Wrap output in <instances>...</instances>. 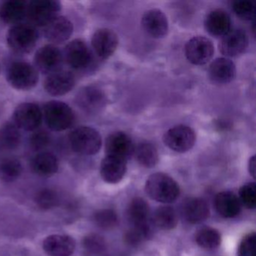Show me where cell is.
Wrapping results in <instances>:
<instances>
[{
	"instance_id": "6da1fadb",
	"label": "cell",
	"mask_w": 256,
	"mask_h": 256,
	"mask_svg": "<svg viewBox=\"0 0 256 256\" xmlns=\"http://www.w3.org/2000/svg\"><path fill=\"white\" fill-rule=\"evenodd\" d=\"M145 191L152 200L164 204L175 202L180 196L178 182L172 176L160 172L152 174L148 178Z\"/></svg>"
},
{
	"instance_id": "7a4b0ae2",
	"label": "cell",
	"mask_w": 256,
	"mask_h": 256,
	"mask_svg": "<svg viewBox=\"0 0 256 256\" xmlns=\"http://www.w3.org/2000/svg\"><path fill=\"white\" fill-rule=\"evenodd\" d=\"M68 140L74 152L84 156L98 154L102 144L100 132L89 126H80L73 130L70 133Z\"/></svg>"
},
{
	"instance_id": "3957f363",
	"label": "cell",
	"mask_w": 256,
	"mask_h": 256,
	"mask_svg": "<svg viewBox=\"0 0 256 256\" xmlns=\"http://www.w3.org/2000/svg\"><path fill=\"white\" fill-rule=\"evenodd\" d=\"M42 114L48 126L53 131H64L74 124V112L62 102H48L44 106Z\"/></svg>"
},
{
	"instance_id": "277c9868",
	"label": "cell",
	"mask_w": 256,
	"mask_h": 256,
	"mask_svg": "<svg viewBox=\"0 0 256 256\" xmlns=\"http://www.w3.org/2000/svg\"><path fill=\"white\" fill-rule=\"evenodd\" d=\"M6 40L8 46L14 52L25 54L35 48L38 34L32 25L18 24L10 28Z\"/></svg>"
},
{
	"instance_id": "5b68a950",
	"label": "cell",
	"mask_w": 256,
	"mask_h": 256,
	"mask_svg": "<svg viewBox=\"0 0 256 256\" xmlns=\"http://www.w3.org/2000/svg\"><path fill=\"white\" fill-rule=\"evenodd\" d=\"M38 78L36 68L28 62H13L7 70L6 79L8 84L18 90H32L38 84Z\"/></svg>"
},
{
	"instance_id": "8992f818",
	"label": "cell",
	"mask_w": 256,
	"mask_h": 256,
	"mask_svg": "<svg viewBox=\"0 0 256 256\" xmlns=\"http://www.w3.org/2000/svg\"><path fill=\"white\" fill-rule=\"evenodd\" d=\"M61 4L56 0H34L28 4L26 16L32 24L46 26L58 17Z\"/></svg>"
},
{
	"instance_id": "52a82bcc",
	"label": "cell",
	"mask_w": 256,
	"mask_h": 256,
	"mask_svg": "<svg viewBox=\"0 0 256 256\" xmlns=\"http://www.w3.org/2000/svg\"><path fill=\"white\" fill-rule=\"evenodd\" d=\"M162 140L164 145L169 149L184 154L194 146L196 136L191 127L178 125L168 130L163 136Z\"/></svg>"
},
{
	"instance_id": "ba28073f",
	"label": "cell",
	"mask_w": 256,
	"mask_h": 256,
	"mask_svg": "<svg viewBox=\"0 0 256 256\" xmlns=\"http://www.w3.org/2000/svg\"><path fill=\"white\" fill-rule=\"evenodd\" d=\"M184 50L187 60L196 66L205 65L209 62L215 52L212 42L204 36L193 37L188 40Z\"/></svg>"
},
{
	"instance_id": "9c48e42d",
	"label": "cell",
	"mask_w": 256,
	"mask_h": 256,
	"mask_svg": "<svg viewBox=\"0 0 256 256\" xmlns=\"http://www.w3.org/2000/svg\"><path fill=\"white\" fill-rule=\"evenodd\" d=\"M67 64L76 70H84L90 66L92 54L86 43L82 40H74L68 43L64 50Z\"/></svg>"
},
{
	"instance_id": "30bf717a",
	"label": "cell",
	"mask_w": 256,
	"mask_h": 256,
	"mask_svg": "<svg viewBox=\"0 0 256 256\" xmlns=\"http://www.w3.org/2000/svg\"><path fill=\"white\" fill-rule=\"evenodd\" d=\"M42 112L36 103H23L18 106L14 112V124L25 131H34L41 125Z\"/></svg>"
},
{
	"instance_id": "8fae6325",
	"label": "cell",
	"mask_w": 256,
	"mask_h": 256,
	"mask_svg": "<svg viewBox=\"0 0 256 256\" xmlns=\"http://www.w3.org/2000/svg\"><path fill=\"white\" fill-rule=\"evenodd\" d=\"M130 223L134 228L143 230L148 236L152 234V218L148 204L140 198H136L130 202L127 211Z\"/></svg>"
},
{
	"instance_id": "7c38bea8",
	"label": "cell",
	"mask_w": 256,
	"mask_h": 256,
	"mask_svg": "<svg viewBox=\"0 0 256 256\" xmlns=\"http://www.w3.org/2000/svg\"><path fill=\"white\" fill-rule=\"evenodd\" d=\"M136 145L132 139L124 132H115L108 136L106 140V156L127 160L134 156Z\"/></svg>"
},
{
	"instance_id": "4fadbf2b",
	"label": "cell",
	"mask_w": 256,
	"mask_h": 256,
	"mask_svg": "<svg viewBox=\"0 0 256 256\" xmlns=\"http://www.w3.org/2000/svg\"><path fill=\"white\" fill-rule=\"evenodd\" d=\"M34 60L40 71L44 74H50L60 70L64 56L56 46L47 44L37 50Z\"/></svg>"
},
{
	"instance_id": "5bb4252c",
	"label": "cell",
	"mask_w": 256,
	"mask_h": 256,
	"mask_svg": "<svg viewBox=\"0 0 256 256\" xmlns=\"http://www.w3.org/2000/svg\"><path fill=\"white\" fill-rule=\"evenodd\" d=\"M248 46L246 32L242 29H233L222 37L218 49L224 56L235 58L245 52Z\"/></svg>"
},
{
	"instance_id": "9a60e30c",
	"label": "cell",
	"mask_w": 256,
	"mask_h": 256,
	"mask_svg": "<svg viewBox=\"0 0 256 256\" xmlns=\"http://www.w3.org/2000/svg\"><path fill=\"white\" fill-rule=\"evenodd\" d=\"M92 47L95 53L101 59H108L118 48V35L112 30L101 28L97 30L92 36Z\"/></svg>"
},
{
	"instance_id": "2e32d148",
	"label": "cell",
	"mask_w": 256,
	"mask_h": 256,
	"mask_svg": "<svg viewBox=\"0 0 256 256\" xmlns=\"http://www.w3.org/2000/svg\"><path fill=\"white\" fill-rule=\"evenodd\" d=\"M142 26L144 32L154 38H164L168 32V20L158 10L146 11L142 16Z\"/></svg>"
},
{
	"instance_id": "e0dca14e",
	"label": "cell",
	"mask_w": 256,
	"mask_h": 256,
	"mask_svg": "<svg viewBox=\"0 0 256 256\" xmlns=\"http://www.w3.org/2000/svg\"><path fill=\"white\" fill-rule=\"evenodd\" d=\"M76 86V78L71 72L60 70L48 76L44 80L46 92L54 96H60L70 92Z\"/></svg>"
},
{
	"instance_id": "ac0fdd59",
	"label": "cell",
	"mask_w": 256,
	"mask_h": 256,
	"mask_svg": "<svg viewBox=\"0 0 256 256\" xmlns=\"http://www.w3.org/2000/svg\"><path fill=\"white\" fill-rule=\"evenodd\" d=\"M106 98L104 92L94 86L84 88L76 96L78 106L88 113H96L106 106Z\"/></svg>"
},
{
	"instance_id": "d6986e66",
	"label": "cell",
	"mask_w": 256,
	"mask_h": 256,
	"mask_svg": "<svg viewBox=\"0 0 256 256\" xmlns=\"http://www.w3.org/2000/svg\"><path fill=\"white\" fill-rule=\"evenodd\" d=\"M235 64L228 58H221L214 60L208 70L210 80L217 84L230 83L236 77Z\"/></svg>"
},
{
	"instance_id": "ffe728a7",
	"label": "cell",
	"mask_w": 256,
	"mask_h": 256,
	"mask_svg": "<svg viewBox=\"0 0 256 256\" xmlns=\"http://www.w3.org/2000/svg\"><path fill=\"white\" fill-rule=\"evenodd\" d=\"M76 240L66 234H52L43 242V248L48 256H70L76 250Z\"/></svg>"
},
{
	"instance_id": "44dd1931",
	"label": "cell",
	"mask_w": 256,
	"mask_h": 256,
	"mask_svg": "<svg viewBox=\"0 0 256 256\" xmlns=\"http://www.w3.org/2000/svg\"><path fill=\"white\" fill-rule=\"evenodd\" d=\"M204 28L210 35L222 38L232 30L230 16L223 10H212L205 18Z\"/></svg>"
},
{
	"instance_id": "7402d4cb",
	"label": "cell",
	"mask_w": 256,
	"mask_h": 256,
	"mask_svg": "<svg viewBox=\"0 0 256 256\" xmlns=\"http://www.w3.org/2000/svg\"><path fill=\"white\" fill-rule=\"evenodd\" d=\"M74 31L72 23L67 18L58 16L44 26V36L55 44L70 40Z\"/></svg>"
},
{
	"instance_id": "603a6c76",
	"label": "cell",
	"mask_w": 256,
	"mask_h": 256,
	"mask_svg": "<svg viewBox=\"0 0 256 256\" xmlns=\"http://www.w3.org/2000/svg\"><path fill=\"white\" fill-rule=\"evenodd\" d=\"M126 162L118 157L106 156L100 166V174L103 180L110 184L120 182L126 173Z\"/></svg>"
},
{
	"instance_id": "cb8c5ba5",
	"label": "cell",
	"mask_w": 256,
	"mask_h": 256,
	"mask_svg": "<svg viewBox=\"0 0 256 256\" xmlns=\"http://www.w3.org/2000/svg\"><path fill=\"white\" fill-rule=\"evenodd\" d=\"M182 214L188 222L198 224L209 217V206L204 199L190 198L182 204Z\"/></svg>"
},
{
	"instance_id": "d4e9b609",
	"label": "cell",
	"mask_w": 256,
	"mask_h": 256,
	"mask_svg": "<svg viewBox=\"0 0 256 256\" xmlns=\"http://www.w3.org/2000/svg\"><path fill=\"white\" fill-rule=\"evenodd\" d=\"M216 210L224 218H234L240 212L241 203L239 198L234 192L229 191L222 192L216 196Z\"/></svg>"
},
{
	"instance_id": "484cf974",
	"label": "cell",
	"mask_w": 256,
	"mask_h": 256,
	"mask_svg": "<svg viewBox=\"0 0 256 256\" xmlns=\"http://www.w3.org/2000/svg\"><path fill=\"white\" fill-rule=\"evenodd\" d=\"M28 4L23 0H10L0 6V19L7 24H18L26 16Z\"/></svg>"
},
{
	"instance_id": "4316f807",
	"label": "cell",
	"mask_w": 256,
	"mask_h": 256,
	"mask_svg": "<svg viewBox=\"0 0 256 256\" xmlns=\"http://www.w3.org/2000/svg\"><path fill=\"white\" fill-rule=\"evenodd\" d=\"M32 170L42 176H50L55 174L59 168L58 158L50 152H40L32 160Z\"/></svg>"
},
{
	"instance_id": "83f0119b",
	"label": "cell",
	"mask_w": 256,
	"mask_h": 256,
	"mask_svg": "<svg viewBox=\"0 0 256 256\" xmlns=\"http://www.w3.org/2000/svg\"><path fill=\"white\" fill-rule=\"evenodd\" d=\"M154 226L162 230H172L178 223V214L172 206H160L156 210L152 217Z\"/></svg>"
},
{
	"instance_id": "f1b7e54d",
	"label": "cell",
	"mask_w": 256,
	"mask_h": 256,
	"mask_svg": "<svg viewBox=\"0 0 256 256\" xmlns=\"http://www.w3.org/2000/svg\"><path fill=\"white\" fill-rule=\"evenodd\" d=\"M134 156L140 166L148 168H154L158 162V150L150 142H142L136 146Z\"/></svg>"
},
{
	"instance_id": "f546056e",
	"label": "cell",
	"mask_w": 256,
	"mask_h": 256,
	"mask_svg": "<svg viewBox=\"0 0 256 256\" xmlns=\"http://www.w3.org/2000/svg\"><path fill=\"white\" fill-rule=\"evenodd\" d=\"M22 134L16 124L6 122L0 127V148L12 150L20 144Z\"/></svg>"
},
{
	"instance_id": "4dcf8cb0",
	"label": "cell",
	"mask_w": 256,
	"mask_h": 256,
	"mask_svg": "<svg viewBox=\"0 0 256 256\" xmlns=\"http://www.w3.org/2000/svg\"><path fill=\"white\" fill-rule=\"evenodd\" d=\"M194 238L198 245L205 250H214L221 244V234L212 228H202L196 232Z\"/></svg>"
},
{
	"instance_id": "1f68e13d",
	"label": "cell",
	"mask_w": 256,
	"mask_h": 256,
	"mask_svg": "<svg viewBox=\"0 0 256 256\" xmlns=\"http://www.w3.org/2000/svg\"><path fill=\"white\" fill-rule=\"evenodd\" d=\"M22 163L17 158H6L0 161V180L6 182L16 180L22 174Z\"/></svg>"
},
{
	"instance_id": "d6a6232c",
	"label": "cell",
	"mask_w": 256,
	"mask_h": 256,
	"mask_svg": "<svg viewBox=\"0 0 256 256\" xmlns=\"http://www.w3.org/2000/svg\"><path fill=\"white\" fill-rule=\"evenodd\" d=\"M232 8L242 20H250L256 16V6L250 0H234L232 2Z\"/></svg>"
},
{
	"instance_id": "836d02e7",
	"label": "cell",
	"mask_w": 256,
	"mask_h": 256,
	"mask_svg": "<svg viewBox=\"0 0 256 256\" xmlns=\"http://www.w3.org/2000/svg\"><path fill=\"white\" fill-rule=\"evenodd\" d=\"M83 247L89 256H100L106 250L104 240L96 234H90L84 239Z\"/></svg>"
},
{
	"instance_id": "e575fe53",
	"label": "cell",
	"mask_w": 256,
	"mask_h": 256,
	"mask_svg": "<svg viewBox=\"0 0 256 256\" xmlns=\"http://www.w3.org/2000/svg\"><path fill=\"white\" fill-rule=\"evenodd\" d=\"M94 222L98 227L110 229L118 224V218L116 212L110 209L101 210L94 214Z\"/></svg>"
},
{
	"instance_id": "d590c367",
	"label": "cell",
	"mask_w": 256,
	"mask_h": 256,
	"mask_svg": "<svg viewBox=\"0 0 256 256\" xmlns=\"http://www.w3.org/2000/svg\"><path fill=\"white\" fill-rule=\"evenodd\" d=\"M239 200L248 209L256 206V186L254 182H248L242 186L239 191Z\"/></svg>"
},
{
	"instance_id": "8d00e7d4",
	"label": "cell",
	"mask_w": 256,
	"mask_h": 256,
	"mask_svg": "<svg viewBox=\"0 0 256 256\" xmlns=\"http://www.w3.org/2000/svg\"><path fill=\"white\" fill-rule=\"evenodd\" d=\"M59 202V197L56 192L49 188L40 191L36 196V203L43 210L54 208Z\"/></svg>"
},
{
	"instance_id": "74e56055",
	"label": "cell",
	"mask_w": 256,
	"mask_h": 256,
	"mask_svg": "<svg viewBox=\"0 0 256 256\" xmlns=\"http://www.w3.org/2000/svg\"><path fill=\"white\" fill-rule=\"evenodd\" d=\"M256 233L246 235L238 247V256H256Z\"/></svg>"
},
{
	"instance_id": "f35d334b",
	"label": "cell",
	"mask_w": 256,
	"mask_h": 256,
	"mask_svg": "<svg viewBox=\"0 0 256 256\" xmlns=\"http://www.w3.org/2000/svg\"><path fill=\"white\" fill-rule=\"evenodd\" d=\"M50 137L46 132L38 131L34 132L30 138L31 148L35 150H42L48 146Z\"/></svg>"
},
{
	"instance_id": "ab89813d",
	"label": "cell",
	"mask_w": 256,
	"mask_h": 256,
	"mask_svg": "<svg viewBox=\"0 0 256 256\" xmlns=\"http://www.w3.org/2000/svg\"><path fill=\"white\" fill-rule=\"evenodd\" d=\"M248 172L252 178H256V156H253L250 158L248 164Z\"/></svg>"
}]
</instances>
